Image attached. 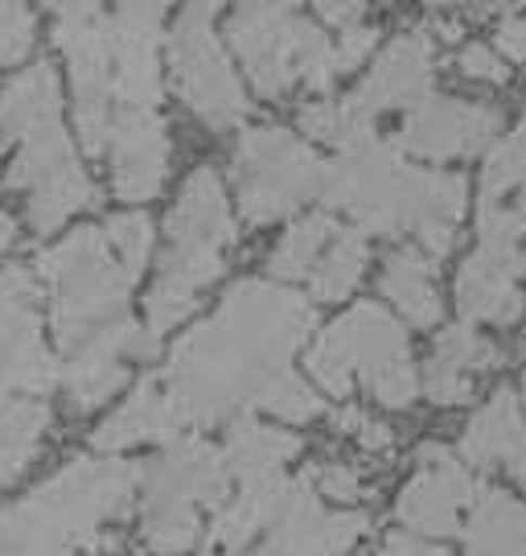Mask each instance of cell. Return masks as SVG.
Instances as JSON below:
<instances>
[{
    "mask_svg": "<svg viewBox=\"0 0 526 556\" xmlns=\"http://www.w3.org/2000/svg\"><path fill=\"white\" fill-rule=\"evenodd\" d=\"M54 9V38L70 66L75 91V128L91 157H107L112 132V50H107V13L99 4H50Z\"/></svg>",
    "mask_w": 526,
    "mask_h": 556,
    "instance_id": "7c38bea8",
    "label": "cell"
},
{
    "mask_svg": "<svg viewBox=\"0 0 526 556\" xmlns=\"http://www.w3.org/2000/svg\"><path fill=\"white\" fill-rule=\"evenodd\" d=\"M337 236H342V223L325 215V211H312V215H305L288 236L280 239V248L268 260V273L280 280L312 277V268L321 264V256L330 252V243Z\"/></svg>",
    "mask_w": 526,
    "mask_h": 556,
    "instance_id": "83f0119b",
    "label": "cell"
},
{
    "mask_svg": "<svg viewBox=\"0 0 526 556\" xmlns=\"http://www.w3.org/2000/svg\"><path fill=\"white\" fill-rule=\"evenodd\" d=\"M222 454H227L234 482H259V478L284 475V466L300 454V438L264 425L255 413H243V417L231 420Z\"/></svg>",
    "mask_w": 526,
    "mask_h": 556,
    "instance_id": "cb8c5ba5",
    "label": "cell"
},
{
    "mask_svg": "<svg viewBox=\"0 0 526 556\" xmlns=\"http://www.w3.org/2000/svg\"><path fill=\"white\" fill-rule=\"evenodd\" d=\"M296 478L272 475L259 482H239V495L215 511V523L202 536V556H239L252 536L268 532L275 523V516L284 511V503L293 498Z\"/></svg>",
    "mask_w": 526,
    "mask_h": 556,
    "instance_id": "44dd1931",
    "label": "cell"
},
{
    "mask_svg": "<svg viewBox=\"0 0 526 556\" xmlns=\"http://www.w3.org/2000/svg\"><path fill=\"white\" fill-rule=\"evenodd\" d=\"M300 132L309 140H321V144L342 149V140H346L342 103H309V108H300Z\"/></svg>",
    "mask_w": 526,
    "mask_h": 556,
    "instance_id": "d6a6232c",
    "label": "cell"
},
{
    "mask_svg": "<svg viewBox=\"0 0 526 556\" xmlns=\"http://www.w3.org/2000/svg\"><path fill=\"white\" fill-rule=\"evenodd\" d=\"M371 46H374L371 25H354V29H346V34L337 38V66H342V75H346V71H358V66L367 62V54H371Z\"/></svg>",
    "mask_w": 526,
    "mask_h": 556,
    "instance_id": "d590c367",
    "label": "cell"
},
{
    "mask_svg": "<svg viewBox=\"0 0 526 556\" xmlns=\"http://www.w3.org/2000/svg\"><path fill=\"white\" fill-rule=\"evenodd\" d=\"M379 556H452V553L440 548V544H432V540L411 536V532H395V536L383 540Z\"/></svg>",
    "mask_w": 526,
    "mask_h": 556,
    "instance_id": "74e56055",
    "label": "cell"
},
{
    "mask_svg": "<svg viewBox=\"0 0 526 556\" xmlns=\"http://www.w3.org/2000/svg\"><path fill=\"white\" fill-rule=\"evenodd\" d=\"M461 457L482 470H506L510 478L526 482V420L518 396L502 388L477 417L469 420L461 438Z\"/></svg>",
    "mask_w": 526,
    "mask_h": 556,
    "instance_id": "7402d4cb",
    "label": "cell"
},
{
    "mask_svg": "<svg viewBox=\"0 0 526 556\" xmlns=\"http://www.w3.org/2000/svg\"><path fill=\"white\" fill-rule=\"evenodd\" d=\"M4 149H9V144H4V140H0V157H4Z\"/></svg>",
    "mask_w": 526,
    "mask_h": 556,
    "instance_id": "60d3db41",
    "label": "cell"
},
{
    "mask_svg": "<svg viewBox=\"0 0 526 556\" xmlns=\"http://www.w3.org/2000/svg\"><path fill=\"white\" fill-rule=\"evenodd\" d=\"M309 482L317 495L333 498V503H358V498H362V482H358L354 470H346V466H317Z\"/></svg>",
    "mask_w": 526,
    "mask_h": 556,
    "instance_id": "836d02e7",
    "label": "cell"
},
{
    "mask_svg": "<svg viewBox=\"0 0 526 556\" xmlns=\"http://www.w3.org/2000/svg\"><path fill=\"white\" fill-rule=\"evenodd\" d=\"M321 194L330 206L350 211L362 236L411 231L424 256H445L465 219V178L403 165L379 137H354L325 165Z\"/></svg>",
    "mask_w": 526,
    "mask_h": 556,
    "instance_id": "7a4b0ae2",
    "label": "cell"
},
{
    "mask_svg": "<svg viewBox=\"0 0 526 556\" xmlns=\"http://www.w3.org/2000/svg\"><path fill=\"white\" fill-rule=\"evenodd\" d=\"M477 495H482V486L469 478L465 462H457L440 445H424L420 470L395 503V519L411 536H457V532H465Z\"/></svg>",
    "mask_w": 526,
    "mask_h": 556,
    "instance_id": "2e32d148",
    "label": "cell"
},
{
    "mask_svg": "<svg viewBox=\"0 0 526 556\" xmlns=\"http://www.w3.org/2000/svg\"><path fill=\"white\" fill-rule=\"evenodd\" d=\"M38 277L50 285L54 338L66 358L132 330V285L112 243L95 227H78L59 248L41 252Z\"/></svg>",
    "mask_w": 526,
    "mask_h": 556,
    "instance_id": "8992f818",
    "label": "cell"
},
{
    "mask_svg": "<svg viewBox=\"0 0 526 556\" xmlns=\"http://www.w3.org/2000/svg\"><path fill=\"white\" fill-rule=\"evenodd\" d=\"M457 66H461V75H465V79H482V83L506 79V62L498 59V50L486 46V41L465 46V50H461V59H457Z\"/></svg>",
    "mask_w": 526,
    "mask_h": 556,
    "instance_id": "e575fe53",
    "label": "cell"
},
{
    "mask_svg": "<svg viewBox=\"0 0 526 556\" xmlns=\"http://www.w3.org/2000/svg\"><path fill=\"white\" fill-rule=\"evenodd\" d=\"M165 236H169V248L161 256L153 293L144 301V326L156 338L169 334L185 314H194L197 293L222 277L227 252L234 248L231 199L215 169L202 165L185 178L165 219Z\"/></svg>",
    "mask_w": 526,
    "mask_h": 556,
    "instance_id": "5b68a950",
    "label": "cell"
},
{
    "mask_svg": "<svg viewBox=\"0 0 526 556\" xmlns=\"http://www.w3.org/2000/svg\"><path fill=\"white\" fill-rule=\"evenodd\" d=\"M231 178L243 219L275 223L321 194L325 165L288 128H252L234 144Z\"/></svg>",
    "mask_w": 526,
    "mask_h": 556,
    "instance_id": "30bf717a",
    "label": "cell"
},
{
    "mask_svg": "<svg viewBox=\"0 0 526 556\" xmlns=\"http://www.w3.org/2000/svg\"><path fill=\"white\" fill-rule=\"evenodd\" d=\"M523 396H526V379H523Z\"/></svg>",
    "mask_w": 526,
    "mask_h": 556,
    "instance_id": "b9f144b4",
    "label": "cell"
},
{
    "mask_svg": "<svg viewBox=\"0 0 526 556\" xmlns=\"http://www.w3.org/2000/svg\"><path fill=\"white\" fill-rule=\"evenodd\" d=\"M34 50V13L25 4H0V66H17Z\"/></svg>",
    "mask_w": 526,
    "mask_h": 556,
    "instance_id": "1f68e13d",
    "label": "cell"
},
{
    "mask_svg": "<svg viewBox=\"0 0 526 556\" xmlns=\"http://www.w3.org/2000/svg\"><path fill=\"white\" fill-rule=\"evenodd\" d=\"M231 466L227 454L202 438H177L144 466L140 498V536L153 553L194 548L202 507L222 511L231 503Z\"/></svg>",
    "mask_w": 526,
    "mask_h": 556,
    "instance_id": "ba28073f",
    "label": "cell"
},
{
    "mask_svg": "<svg viewBox=\"0 0 526 556\" xmlns=\"http://www.w3.org/2000/svg\"><path fill=\"white\" fill-rule=\"evenodd\" d=\"M432 358L449 363L452 371H461V376H473V371H482L489 363H498L502 355H498V346L486 342L473 326H449V330H440V338H436Z\"/></svg>",
    "mask_w": 526,
    "mask_h": 556,
    "instance_id": "4dcf8cb0",
    "label": "cell"
},
{
    "mask_svg": "<svg viewBox=\"0 0 526 556\" xmlns=\"http://www.w3.org/2000/svg\"><path fill=\"white\" fill-rule=\"evenodd\" d=\"M498 54H506L510 62H526V13H510L498 25Z\"/></svg>",
    "mask_w": 526,
    "mask_h": 556,
    "instance_id": "8d00e7d4",
    "label": "cell"
},
{
    "mask_svg": "<svg viewBox=\"0 0 526 556\" xmlns=\"http://www.w3.org/2000/svg\"><path fill=\"white\" fill-rule=\"evenodd\" d=\"M312 330V305L293 289L243 280L210 318L194 326L161 371L185 425L259 413L293 371L296 346Z\"/></svg>",
    "mask_w": 526,
    "mask_h": 556,
    "instance_id": "6da1fadb",
    "label": "cell"
},
{
    "mask_svg": "<svg viewBox=\"0 0 526 556\" xmlns=\"http://www.w3.org/2000/svg\"><path fill=\"white\" fill-rule=\"evenodd\" d=\"M465 556H526V503L482 491L465 523Z\"/></svg>",
    "mask_w": 526,
    "mask_h": 556,
    "instance_id": "d4e9b609",
    "label": "cell"
},
{
    "mask_svg": "<svg viewBox=\"0 0 526 556\" xmlns=\"http://www.w3.org/2000/svg\"><path fill=\"white\" fill-rule=\"evenodd\" d=\"M367 260H371V248H367V236L362 231H350L342 227V236L330 243V252L321 256V264L312 268V301H342L354 293V285L367 273Z\"/></svg>",
    "mask_w": 526,
    "mask_h": 556,
    "instance_id": "f1b7e54d",
    "label": "cell"
},
{
    "mask_svg": "<svg viewBox=\"0 0 526 556\" xmlns=\"http://www.w3.org/2000/svg\"><path fill=\"white\" fill-rule=\"evenodd\" d=\"M337 425L354 429V433H358V441H362V445H371V450H383V445L390 441V429H387V425L371 420L367 413H354V408H350V413H342V417H337Z\"/></svg>",
    "mask_w": 526,
    "mask_h": 556,
    "instance_id": "f35d334b",
    "label": "cell"
},
{
    "mask_svg": "<svg viewBox=\"0 0 526 556\" xmlns=\"http://www.w3.org/2000/svg\"><path fill=\"white\" fill-rule=\"evenodd\" d=\"M379 285L411 326H436L440 321V293H436V280H432V260L424 252H415V248L390 252Z\"/></svg>",
    "mask_w": 526,
    "mask_h": 556,
    "instance_id": "484cf974",
    "label": "cell"
},
{
    "mask_svg": "<svg viewBox=\"0 0 526 556\" xmlns=\"http://www.w3.org/2000/svg\"><path fill=\"white\" fill-rule=\"evenodd\" d=\"M161 41H165V9L161 4H116L107 13L116 112H156V103H161V62H156Z\"/></svg>",
    "mask_w": 526,
    "mask_h": 556,
    "instance_id": "9a60e30c",
    "label": "cell"
},
{
    "mask_svg": "<svg viewBox=\"0 0 526 556\" xmlns=\"http://www.w3.org/2000/svg\"><path fill=\"white\" fill-rule=\"evenodd\" d=\"M305 371L330 396H350L354 383H367V392L387 408H408L420 392L408 334L383 305H354L321 330L305 355Z\"/></svg>",
    "mask_w": 526,
    "mask_h": 556,
    "instance_id": "52a82bcc",
    "label": "cell"
},
{
    "mask_svg": "<svg viewBox=\"0 0 526 556\" xmlns=\"http://www.w3.org/2000/svg\"><path fill=\"white\" fill-rule=\"evenodd\" d=\"M432 96V46L415 34L395 38L371 66L367 83L342 103L346 140L354 137H387L411 108ZM342 140V144H346Z\"/></svg>",
    "mask_w": 526,
    "mask_h": 556,
    "instance_id": "4fadbf2b",
    "label": "cell"
},
{
    "mask_svg": "<svg viewBox=\"0 0 526 556\" xmlns=\"http://www.w3.org/2000/svg\"><path fill=\"white\" fill-rule=\"evenodd\" d=\"M367 532V516L330 511L312 482H296L293 498L268 528V540L255 556H342Z\"/></svg>",
    "mask_w": 526,
    "mask_h": 556,
    "instance_id": "ac0fdd59",
    "label": "cell"
},
{
    "mask_svg": "<svg viewBox=\"0 0 526 556\" xmlns=\"http://www.w3.org/2000/svg\"><path fill=\"white\" fill-rule=\"evenodd\" d=\"M103 236L112 243V252L119 256V264L128 268V277L137 280L149 264V252H153V219L144 211H124V215H112Z\"/></svg>",
    "mask_w": 526,
    "mask_h": 556,
    "instance_id": "f546056e",
    "label": "cell"
},
{
    "mask_svg": "<svg viewBox=\"0 0 526 556\" xmlns=\"http://www.w3.org/2000/svg\"><path fill=\"white\" fill-rule=\"evenodd\" d=\"M50 429V408L29 396L0 392V491L38 457Z\"/></svg>",
    "mask_w": 526,
    "mask_h": 556,
    "instance_id": "4316f807",
    "label": "cell"
},
{
    "mask_svg": "<svg viewBox=\"0 0 526 556\" xmlns=\"http://www.w3.org/2000/svg\"><path fill=\"white\" fill-rule=\"evenodd\" d=\"M144 466L128 457H78L46 486L0 511V556H75L107 519L132 511Z\"/></svg>",
    "mask_w": 526,
    "mask_h": 556,
    "instance_id": "277c9868",
    "label": "cell"
},
{
    "mask_svg": "<svg viewBox=\"0 0 526 556\" xmlns=\"http://www.w3.org/2000/svg\"><path fill=\"white\" fill-rule=\"evenodd\" d=\"M0 140L17 144L4 186L25 194L29 227L54 236L75 211L99 202V190L82 174L66 124H62V87L50 62H38L0 91Z\"/></svg>",
    "mask_w": 526,
    "mask_h": 556,
    "instance_id": "3957f363",
    "label": "cell"
},
{
    "mask_svg": "<svg viewBox=\"0 0 526 556\" xmlns=\"http://www.w3.org/2000/svg\"><path fill=\"white\" fill-rule=\"evenodd\" d=\"M41 280L25 264L0 268V392L41 396L62 383L59 358L41 342Z\"/></svg>",
    "mask_w": 526,
    "mask_h": 556,
    "instance_id": "5bb4252c",
    "label": "cell"
},
{
    "mask_svg": "<svg viewBox=\"0 0 526 556\" xmlns=\"http://www.w3.org/2000/svg\"><path fill=\"white\" fill-rule=\"evenodd\" d=\"M523 252H498L477 243L473 256L461 264L457 277V301L469 321H486V326H510L523 318L526 293L523 285Z\"/></svg>",
    "mask_w": 526,
    "mask_h": 556,
    "instance_id": "ffe728a7",
    "label": "cell"
},
{
    "mask_svg": "<svg viewBox=\"0 0 526 556\" xmlns=\"http://www.w3.org/2000/svg\"><path fill=\"white\" fill-rule=\"evenodd\" d=\"M227 46L239 54L255 91L272 100L296 83L325 91L342 75L337 41L293 4H239L227 21Z\"/></svg>",
    "mask_w": 526,
    "mask_h": 556,
    "instance_id": "9c48e42d",
    "label": "cell"
},
{
    "mask_svg": "<svg viewBox=\"0 0 526 556\" xmlns=\"http://www.w3.org/2000/svg\"><path fill=\"white\" fill-rule=\"evenodd\" d=\"M218 4H185L169 29V75L177 96L194 108L197 119L210 128H234L247 116V96L234 79V66L227 59V41H218L215 13Z\"/></svg>",
    "mask_w": 526,
    "mask_h": 556,
    "instance_id": "8fae6325",
    "label": "cell"
},
{
    "mask_svg": "<svg viewBox=\"0 0 526 556\" xmlns=\"http://www.w3.org/2000/svg\"><path fill=\"white\" fill-rule=\"evenodd\" d=\"M493 137H498V116L486 103L449 100V96L432 91L428 100L411 108L408 116L390 128L383 144L424 161H452L482 153Z\"/></svg>",
    "mask_w": 526,
    "mask_h": 556,
    "instance_id": "e0dca14e",
    "label": "cell"
},
{
    "mask_svg": "<svg viewBox=\"0 0 526 556\" xmlns=\"http://www.w3.org/2000/svg\"><path fill=\"white\" fill-rule=\"evenodd\" d=\"M107 165L124 202L156 199L169 169V132L161 112H116L107 132Z\"/></svg>",
    "mask_w": 526,
    "mask_h": 556,
    "instance_id": "d6986e66",
    "label": "cell"
},
{
    "mask_svg": "<svg viewBox=\"0 0 526 556\" xmlns=\"http://www.w3.org/2000/svg\"><path fill=\"white\" fill-rule=\"evenodd\" d=\"M177 438H185V420H181L165 379L156 371V376L140 379V388L128 396V404H119L116 413L99 425L91 441L103 454H116L124 445H140V441H165L169 445Z\"/></svg>",
    "mask_w": 526,
    "mask_h": 556,
    "instance_id": "603a6c76",
    "label": "cell"
},
{
    "mask_svg": "<svg viewBox=\"0 0 526 556\" xmlns=\"http://www.w3.org/2000/svg\"><path fill=\"white\" fill-rule=\"evenodd\" d=\"M13 239H17V223H13V215H4V211H0V252H4Z\"/></svg>",
    "mask_w": 526,
    "mask_h": 556,
    "instance_id": "ab89813d",
    "label": "cell"
}]
</instances>
